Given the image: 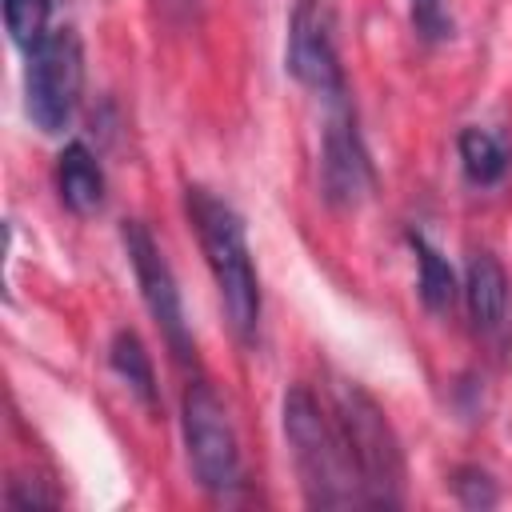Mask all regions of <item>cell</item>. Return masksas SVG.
<instances>
[{
	"label": "cell",
	"mask_w": 512,
	"mask_h": 512,
	"mask_svg": "<svg viewBox=\"0 0 512 512\" xmlns=\"http://www.w3.org/2000/svg\"><path fill=\"white\" fill-rule=\"evenodd\" d=\"M188 216H192V228L208 256V268H212V280H216V292H220L232 332L240 340H252L260 328V280L252 268V252H248L240 216L208 188H188Z\"/></svg>",
	"instance_id": "7a4b0ae2"
},
{
	"label": "cell",
	"mask_w": 512,
	"mask_h": 512,
	"mask_svg": "<svg viewBox=\"0 0 512 512\" xmlns=\"http://www.w3.org/2000/svg\"><path fill=\"white\" fill-rule=\"evenodd\" d=\"M452 492H456V500H460L464 508H492V504H496V484H492V476H488L484 468H476V464L456 468Z\"/></svg>",
	"instance_id": "9a60e30c"
},
{
	"label": "cell",
	"mask_w": 512,
	"mask_h": 512,
	"mask_svg": "<svg viewBox=\"0 0 512 512\" xmlns=\"http://www.w3.org/2000/svg\"><path fill=\"white\" fill-rule=\"evenodd\" d=\"M56 192L64 200V208H72L76 216H88L104 204V172L96 164V156L84 144H68L56 160Z\"/></svg>",
	"instance_id": "30bf717a"
},
{
	"label": "cell",
	"mask_w": 512,
	"mask_h": 512,
	"mask_svg": "<svg viewBox=\"0 0 512 512\" xmlns=\"http://www.w3.org/2000/svg\"><path fill=\"white\" fill-rule=\"evenodd\" d=\"M48 8L52 0H4V24L16 48H32L48 32Z\"/></svg>",
	"instance_id": "5bb4252c"
},
{
	"label": "cell",
	"mask_w": 512,
	"mask_h": 512,
	"mask_svg": "<svg viewBox=\"0 0 512 512\" xmlns=\"http://www.w3.org/2000/svg\"><path fill=\"white\" fill-rule=\"evenodd\" d=\"M172 4H188V0H172Z\"/></svg>",
	"instance_id": "e0dca14e"
},
{
	"label": "cell",
	"mask_w": 512,
	"mask_h": 512,
	"mask_svg": "<svg viewBox=\"0 0 512 512\" xmlns=\"http://www.w3.org/2000/svg\"><path fill=\"white\" fill-rule=\"evenodd\" d=\"M288 72L316 96H324L332 108L344 104V68L332 44L328 12L316 0H304L292 16L288 32Z\"/></svg>",
	"instance_id": "52a82bcc"
},
{
	"label": "cell",
	"mask_w": 512,
	"mask_h": 512,
	"mask_svg": "<svg viewBox=\"0 0 512 512\" xmlns=\"http://www.w3.org/2000/svg\"><path fill=\"white\" fill-rule=\"evenodd\" d=\"M108 364H112V372L128 384V392H132L148 412H156L160 392H156L152 356H148V348L140 344V336H136L132 328H120V332L112 336V344H108Z\"/></svg>",
	"instance_id": "8fae6325"
},
{
	"label": "cell",
	"mask_w": 512,
	"mask_h": 512,
	"mask_svg": "<svg viewBox=\"0 0 512 512\" xmlns=\"http://www.w3.org/2000/svg\"><path fill=\"white\" fill-rule=\"evenodd\" d=\"M412 8V24L424 40H444L452 32V20L444 12V0H408Z\"/></svg>",
	"instance_id": "2e32d148"
},
{
	"label": "cell",
	"mask_w": 512,
	"mask_h": 512,
	"mask_svg": "<svg viewBox=\"0 0 512 512\" xmlns=\"http://www.w3.org/2000/svg\"><path fill=\"white\" fill-rule=\"evenodd\" d=\"M180 424H184L188 464H192L200 488H208L212 496H232L240 488V480H244L240 444H236L228 408H224V400L216 396V388L208 380H192L184 388Z\"/></svg>",
	"instance_id": "277c9868"
},
{
	"label": "cell",
	"mask_w": 512,
	"mask_h": 512,
	"mask_svg": "<svg viewBox=\"0 0 512 512\" xmlns=\"http://www.w3.org/2000/svg\"><path fill=\"white\" fill-rule=\"evenodd\" d=\"M412 252H416V268H420V300L428 312H448L456 300V276L448 268V260L424 240V236H408Z\"/></svg>",
	"instance_id": "4fadbf2b"
},
{
	"label": "cell",
	"mask_w": 512,
	"mask_h": 512,
	"mask_svg": "<svg viewBox=\"0 0 512 512\" xmlns=\"http://www.w3.org/2000/svg\"><path fill=\"white\" fill-rule=\"evenodd\" d=\"M284 436H288V448H292V460L304 484V500L312 508L368 504L336 420L320 412L316 396L304 384H292L284 392Z\"/></svg>",
	"instance_id": "6da1fadb"
},
{
	"label": "cell",
	"mask_w": 512,
	"mask_h": 512,
	"mask_svg": "<svg viewBox=\"0 0 512 512\" xmlns=\"http://www.w3.org/2000/svg\"><path fill=\"white\" fill-rule=\"evenodd\" d=\"M84 52L72 28H52L28 48L24 64V108L40 132H60L80 100Z\"/></svg>",
	"instance_id": "5b68a950"
},
{
	"label": "cell",
	"mask_w": 512,
	"mask_h": 512,
	"mask_svg": "<svg viewBox=\"0 0 512 512\" xmlns=\"http://www.w3.org/2000/svg\"><path fill=\"white\" fill-rule=\"evenodd\" d=\"M120 240H124V252L132 260V272H136V284H140V296L152 312V320L160 324L172 356L180 364H196V348H192V336H188V324H184V308H180V288H176V276L160 252V244L152 240V232L140 224V220H124L120 228Z\"/></svg>",
	"instance_id": "8992f818"
},
{
	"label": "cell",
	"mask_w": 512,
	"mask_h": 512,
	"mask_svg": "<svg viewBox=\"0 0 512 512\" xmlns=\"http://www.w3.org/2000/svg\"><path fill=\"white\" fill-rule=\"evenodd\" d=\"M464 300L480 336L504 340L512 332V288L492 252H472L464 268Z\"/></svg>",
	"instance_id": "9c48e42d"
},
{
	"label": "cell",
	"mask_w": 512,
	"mask_h": 512,
	"mask_svg": "<svg viewBox=\"0 0 512 512\" xmlns=\"http://www.w3.org/2000/svg\"><path fill=\"white\" fill-rule=\"evenodd\" d=\"M336 396V428L344 436V448L356 464L364 500L376 508H396L404 500V452L400 440L384 416V408L360 388L340 380L332 388Z\"/></svg>",
	"instance_id": "3957f363"
},
{
	"label": "cell",
	"mask_w": 512,
	"mask_h": 512,
	"mask_svg": "<svg viewBox=\"0 0 512 512\" xmlns=\"http://www.w3.org/2000/svg\"><path fill=\"white\" fill-rule=\"evenodd\" d=\"M460 164H464V176L484 188L508 172V148L500 144V136H492L484 128H464L460 132Z\"/></svg>",
	"instance_id": "7c38bea8"
},
{
	"label": "cell",
	"mask_w": 512,
	"mask_h": 512,
	"mask_svg": "<svg viewBox=\"0 0 512 512\" xmlns=\"http://www.w3.org/2000/svg\"><path fill=\"white\" fill-rule=\"evenodd\" d=\"M376 176H372V160L368 148L352 124V116L344 112V104L336 108V116L324 128V148H320V188L328 196V204L336 208H356L368 192H372Z\"/></svg>",
	"instance_id": "ba28073f"
}]
</instances>
